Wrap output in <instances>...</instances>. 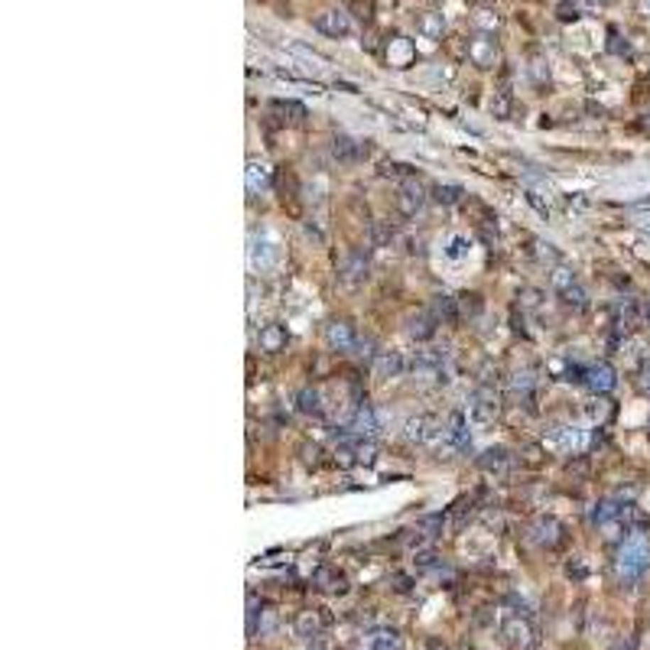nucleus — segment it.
Wrapping results in <instances>:
<instances>
[{"instance_id": "f257e3e1", "label": "nucleus", "mask_w": 650, "mask_h": 650, "mask_svg": "<svg viewBox=\"0 0 650 650\" xmlns=\"http://www.w3.org/2000/svg\"><path fill=\"white\" fill-rule=\"evenodd\" d=\"M650 566V533L644 527H631L624 533L614 556V573L624 585H634Z\"/></svg>"}, {"instance_id": "f03ea898", "label": "nucleus", "mask_w": 650, "mask_h": 650, "mask_svg": "<svg viewBox=\"0 0 650 650\" xmlns=\"http://www.w3.org/2000/svg\"><path fill=\"white\" fill-rule=\"evenodd\" d=\"M543 443L559 455H579V452L589 449V433L575 426V423H566V426H553L543 436Z\"/></svg>"}, {"instance_id": "7ed1b4c3", "label": "nucleus", "mask_w": 650, "mask_h": 650, "mask_svg": "<svg viewBox=\"0 0 650 650\" xmlns=\"http://www.w3.org/2000/svg\"><path fill=\"white\" fill-rule=\"evenodd\" d=\"M403 436L416 445H439V443H449L445 436V423L433 420V416H413V420H406V429Z\"/></svg>"}, {"instance_id": "20e7f679", "label": "nucleus", "mask_w": 650, "mask_h": 650, "mask_svg": "<svg viewBox=\"0 0 650 650\" xmlns=\"http://www.w3.org/2000/svg\"><path fill=\"white\" fill-rule=\"evenodd\" d=\"M276 257H280V251H276V241L270 234H254L251 237V247H247V264H251L254 273H267V270L276 267Z\"/></svg>"}, {"instance_id": "39448f33", "label": "nucleus", "mask_w": 650, "mask_h": 650, "mask_svg": "<svg viewBox=\"0 0 650 650\" xmlns=\"http://www.w3.org/2000/svg\"><path fill=\"white\" fill-rule=\"evenodd\" d=\"M445 374H449V371H445V352H439V348L416 352V358H413L416 381H449Z\"/></svg>"}, {"instance_id": "423d86ee", "label": "nucleus", "mask_w": 650, "mask_h": 650, "mask_svg": "<svg viewBox=\"0 0 650 650\" xmlns=\"http://www.w3.org/2000/svg\"><path fill=\"white\" fill-rule=\"evenodd\" d=\"M582 384L595 394V397H602V394H612L614 384H618V371H614L608 361H595V364H589L585 371H582Z\"/></svg>"}, {"instance_id": "0eeeda50", "label": "nucleus", "mask_w": 650, "mask_h": 650, "mask_svg": "<svg viewBox=\"0 0 650 650\" xmlns=\"http://www.w3.org/2000/svg\"><path fill=\"white\" fill-rule=\"evenodd\" d=\"M501 641H504L511 650H530L536 641L533 624H530L527 618H507L504 624H501Z\"/></svg>"}, {"instance_id": "6e6552de", "label": "nucleus", "mask_w": 650, "mask_h": 650, "mask_svg": "<svg viewBox=\"0 0 650 650\" xmlns=\"http://www.w3.org/2000/svg\"><path fill=\"white\" fill-rule=\"evenodd\" d=\"M472 420H468V413H462V410H452L449 420H445V436H449V445L455 452H468L472 449Z\"/></svg>"}, {"instance_id": "1a4fd4ad", "label": "nucleus", "mask_w": 650, "mask_h": 650, "mask_svg": "<svg viewBox=\"0 0 650 650\" xmlns=\"http://www.w3.org/2000/svg\"><path fill=\"white\" fill-rule=\"evenodd\" d=\"M325 342H329V348H335V352H354L358 332H354V325L348 319H332L329 325H325Z\"/></svg>"}, {"instance_id": "9d476101", "label": "nucleus", "mask_w": 650, "mask_h": 650, "mask_svg": "<svg viewBox=\"0 0 650 650\" xmlns=\"http://www.w3.org/2000/svg\"><path fill=\"white\" fill-rule=\"evenodd\" d=\"M377 429H381V413H377L374 406L367 403H358L354 406V413H352V420H348V433H352V436H374Z\"/></svg>"}, {"instance_id": "9b49d317", "label": "nucleus", "mask_w": 650, "mask_h": 650, "mask_svg": "<svg viewBox=\"0 0 650 650\" xmlns=\"http://www.w3.org/2000/svg\"><path fill=\"white\" fill-rule=\"evenodd\" d=\"M468 59L478 65V69H494L497 62V39L491 33H482L468 43Z\"/></svg>"}, {"instance_id": "f8f14e48", "label": "nucleus", "mask_w": 650, "mask_h": 650, "mask_svg": "<svg viewBox=\"0 0 650 650\" xmlns=\"http://www.w3.org/2000/svg\"><path fill=\"white\" fill-rule=\"evenodd\" d=\"M530 540L543 550H553V546L563 540V524L556 517H536L533 527H530Z\"/></svg>"}, {"instance_id": "ddd939ff", "label": "nucleus", "mask_w": 650, "mask_h": 650, "mask_svg": "<svg viewBox=\"0 0 650 650\" xmlns=\"http://www.w3.org/2000/svg\"><path fill=\"white\" fill-rule=\"evenodd\" d=\"M423 205H426V189H423V183L406 179V183L400 185V192H397V208L406 215V218H413Z\"/></svg>"}, {"instance_id": "4468645a", "label": "nucleus", "mask_w": 650, "mask_h": 650, "mask_svg": "<svg viewBox=\"0 0 650 650\" xmlns=\"http://www.w3.org/2000/svg\"><path fill=\"white\" fill-rule=\"evenodd\" d=\"M315 30L332 39H345L352 33V16L342 13V10H325V13L315 16Z\"/></svg>"}, {"instance_id": "2eb2a0df", "label": "nucleus", "mask_w": 650, "mask_h": 650, "mask_svg": "<svg viewBox=\"0 0 650 650\" xmlns=\"http://www.w3.org/2000/svg\"><path fill=\"white\" fill-rule=\"evenodd\" d=\"M468 420H472L475 429H488L491 423L497 420V400L484 397V394L472 397V403H468Z\"/></svg>"}, {"instance_id": "dca6fc26", "label": "nucleus", "mask_w": 650, "mask_h": 650, "mask_svg": "<svg viewBox=\"0 0 650 650\" xmlns=\"http://www.w3.org/2000/svg\"><path fill=\"white\" fill-rule=\"evenodd\" d=\"M270 179H273V169H270L264 160L251 156V160H247V169H244L247 192H264V189H270Z\"/></svg>"}, {"instance_id": "f3484780", "label": "nucleus", "mask_w": 650, "mask_h": 650, "mask_svg": "<svg viewBox=\"0 0 650 650\" xmlns=\"http://www.w3.org/2000/svg\"><path fill=\"white\" fill-rule=\"evenodd\" d=\"M313 585H315V589H322V592H329V595H342V592L348 589V579H345L342 569L322 566L319 573L313 575Z\"/></svg>"}, {"instance_id": "a211bd4d", "label": "nucleus", "mask_w": 650, "mask_h": 650, "mask_svg": "<svg viewBox=\"0 0 650 650\" xmlns=\"http://www.w3.org/2000/svg\"><path fill=\"white\" fill-rule=\"evenodd\" d=\"M257 345L264 348V352H270V354L283 352V348H286V329L280 325V322H270V325H260V332H257Z\"/></svg>"}, {"instance_id": "6ab92c4d", "label": "nucleus", "mask_w": 650, "mask_h": 650, "mask_svg": "<svg viewBox=\"0 0 650 650\" xmlns=\"http://www.w3.org/2000/svg\"><path fill=\"white\" fill-rule=\"evenodd\" d=\"M436 325H439V319L433 313H416L406 319V335L416 338V342H426V338L436 335Z\"/></svg>"}, {"instance_id": "aec40b11", "label": "nucleus", "mask_w": 650, "mask_h": 650, "mask_svg": "<svg viewBox=\"0 0 650 650\" xmlns=\"http://www.w3.org/2000/svg\"><path fill=\"white\" fill-rule=\"evenodd\" d=\"M406 371V361L400 352H381L374 361V374L381 377V381H390V377H400Z\"/></svg>"}, {"instance_id": "412c9836", "label": "nucleus", "mask_w": 650, "mask_h": 650, "mask_svg": "<svg viewBox=\"0 0 650 650\" xmlns=\"http://www.w3.org/2000/svg\"><path fill=\"white\" fill-rule=\"evenodd\" d=\"M296 634L306 644H313L315 637H325V624H322L319 614L306 612V614H299V621H296Z\"/></svg>"}, {"instance_id": "4be33fe9", "label": "nucleus", "mask_w": 650, "mask_h": 650, "mask_svg": "<svg viewBox=\"0 0 650 650\" xmlns=\"http://www.w3.org/2000/svg\"><path fill=\"white\" fill-rule=\"evenodd\" d=\"M416 30H420L423 39H443L445 33V23H443V13H420V20H416Z\"/></svg>"}, {"instance_id": "5701e85b", "label": "nucleus", "mask_w": 650, "mask_h": 650, "mask_svg": "<svg viewBox=\"0 0 650 650\" xmlns=\"http://www.w3.org/2000/svg\"><path fill=\"white\" fill-rule=\"evenodd\" d=\"M367 650H403V637H400L397 631H390V627H381V631L371 634Z\"/></svg>"}, {"instance_id": "b1692460", "label": "nucleus", "mask_w": 650, "mask_h": 650, "mask_svg": "<svg viewBox=\"0 0 650 650\" xmlns=\"http://www.w3.org/2000/svg\"><path fill=\"white\" fill-rule=\"evenodd\" d=\"M364 153H367V150L358 143V140H352V137H335V156H338L342 163H358Z\"/></svg>"}, {"instance_id": "393cba45", "label": "nucleus", "mask_w": 650, "mask_h": 650, "mask_svg": "<svg viewBox=\"0 0 650 650\" xmlns=\"http://www.w3.org/2000/svg\"><path fill=\"white\" fill-rule=\"evenodd\" d=\"M296 406H299V413L319 416V413H322V397H319V390L303 387V390H299V397H296Z\"/></svg>"}, {"instance_id": "a878e982", "label": "nucleus", "mask_w": 650, "mask_h": 650, "mask_svg": "<svg viewBox=\"0 0 650 650\" xmlns=\"http://www.w3.org/2000/svg\"><path fill=\"white\" fill-rule=\"evenodd\" d=\"M468 251H472V241H468L465 234H449V237H445L443 254H445L449 260H462V257H468Z\"/></svg>"}, {"instance_id": "bb28decb", "label": "nucleus", "mask_w": 650, "mask_h": 650, "mask_svg": "<svg viewBox=\"0 0 650 650\" xmlns=\"http://www.w3.org/2000/svg\"><path fill=\"white\" fill-rule=\"evenodd\" d=\"M342 276L348 280V283H358V280H364V276H367V260L361 257V254H352V257L342 264Z\"/></svg>"}, {"instance_id": "cd10ccee", "label": "nucleus", "mask_w": 650, "mask_h": 650, "mask_svg": "<svg viewBox=\"0 0 650 650\" xmlns=\"http://www.w3.org/2000/svg\"><path fill=\"white\" fill-rule=\"evenodd\" d=\"M429 313L436 315L439 322H455V299L452 296H433V306H429Z\"/></svg>"}, {"instance_id": "c85d7f7f", "label": "nucleus", "mask_w": 650, "mask_h": 650, "mask_svg": "<svg viewBox=\"0 0 650 650\" xmlns=\"http://www.w3.org/2000/svg\"><path fill=\"white\" fill-rule=\"evenodd\" d=\"M462 195H465V189H462V185H452V183L436 185V189H433V199H436L439 205H459Z\"/></svg>"}, {"instance_id": "c756f323", "label": "nucleus", "mask_w": 650, "mask_h": 650, "mask_svg": "<svg viewBox=\"0 0 650 650\" xmlns=\"http://www.w3.org/2000/svg\"><path fill=\"white\" fill-rule=\"evenodd\" d=\"M550 283H553V290L556 293H566V290H573L579 280H575V273L569 267H556L553 270V276H550Z\"/></svg>"}, {"instance_id": "7c9ffc66", "label": "nucleus", "mask_w": 650, "mask_h": 650, "mask_svg": "<svg viewBox=\"0 0 650 650\" xmlns=\"http://www.w3.org/2000/svg\"><path fill=\"white\" fill-rule=\"evenodd\" d=\"M478 465H482L484 472H501V468L507 465V452L504 449H488L482 459H478Z\"/></svg>"}, {"instance_id": "2f4dec72", "label": "nucleus", "mask_w": 650, "mask_h": 650, "mask_svg": "<svg viewBox=\"0 0 650 650\" xmlns=\"http://www.w3.org/2000/svg\"><path fill=\"white\" fill-rule=\"evenodd\" d=\"M273 111L283 114V121H303L306 117V107L296 104V101H273Z\"/></svg>"}, {"instance_id": "473e14b6", "label": "nucleus", "mask_w": 650, "mask_h": 650, "mask_svg": "<svg viewBox=\"0 0 650 650\" xmlns=\"http://www.w3.org/2000/svg\"><path fill=\"white\" fill-rule=\"evenodd\" d=\"M559 299H563V306H566V309H575V313H582V309L589 306V303H585V290H582L579 283H575L573 290L559 293Z\"/></svg>"}, {"instance_id": "72a5a7b5", "label": "nucleus", "mask_w": 650, "mask_h": 650, "mask_svg": "<svg viewBox=\"0 0 650 650\" xmlns=\"http://www.w3.org/2000/svg\"><path fill=\"white\" fill-rule=\"evenodd\" d=\"M491 114L501 117V121H507V117H511V94L497 92L494 98H491Z\"/></svg>"}, {"instance_id": "f704fd0d", "label": "nucleus", "mask_w": 650, "mask_h": 650, "mask_svg": "<svg viewBox=\"0 0 650 650\" xmlns=\"http://www.w3.org/2000/svg\"><path fill=\"white\" fill-rule=\"evenodd\" d=\"M257 614H260V605H257V595H247V637H257Z\"/></svg>"}, {"instance_id": "c9c22d12", "label": "nucleus", "mask_w": 650, "mask_h": 650, "mask_svg": "<svg viewBox=\"0 0 650 650\" xmlns=\"http://www.w3.org/2000/svg\"><path fill=\"white\" fill-rule=\"evenodd\" d=\"M352 13L361 23H371L374 20V0H352Z\"/></svg>"}, {"instance_id": "e433bc0d", "label": "nucleus", "mask_w": 650, "mask_h": 650, "mask_svg": "<svg viewBox=\"0 0 650 650\" xmlns=\"http://www.w3.org/2000/svg\"><path fill=\"white\" fill-rule=\"evenodd\" d=\"M475 26L484 30V33H494L497 30V13L494 10H478V13H475Z\"/></svg>"}, {"instance_id": "4c0bfd02", "label": "nucleus", "mask_w": 650, "mask_h": 650, "mask_svg": "<svg viewBox=\"0 0 650 650\" xmlns=\"http://www.w3.org/2000/svg\"><path fill=\"white\" fill-rule=\"evenodd\" d=\"M390 53H397V65H406L410 62V43L397 39V43H390Z\"/></svg>"}, {"instance_id": "58836bf2", "label": "nucleus", "mask_w": 650, "mask_h": 650, "mask_svg": "<svg viewBox=\"0 0 650 650\" xmlns=\"http://www.w3.org/2000/svg\"><path fill=\"white\" fill-rule=\"evenodd\" d=\"M585 416H589V420H605V416H608V406H605V400H592V403L585 406Z\"/></svg>"}, {"instance_id": "ea45409f", "label": "nucleus", "mask_w": 650, "mask_h": 650, "mask_svg": "<svg viewBox=\"0 0 650 650\" xmlns=\"http://www.w3.org/2000/svg\"><path fill=\"white\" fill-rule=\"evenodd\" d=\"M608 39H612V43H608V49H612V53L614 55H627V43H621V36H618V33H608Z\"/></svg>"}, {"instance_id": "a19ab883", "label": "nucleus", "mask_w": 650, "mask_h": 650, "mask_svg": "<svg viewBox=\"0 0 650 650\" xmlns=\"http://www.w3.org/2000/svg\"><path fill=\"white\" fill-rule=\"evenodd\" d=\"M637 387H641V394H647L650 397V364L641 367V374H637Z\"/></svg>"}, {"instance_id": "79ce46f5", "label": "nucleus", "mask_w": 650, "mask_h": 650, "mask_svg": "<svg viewBox=\"0 0 650 650\" xmlns=\"http://www.w3.org/2000/svg\"><path fill=\"white\" fill-rule=\"evenodd\" d=\"M641 322L650 325V303H641Z\"/></svg>"}, {"instance_id": "37998d69", "label": "nucleus", "mask_w": 650, "mask_h": 650, "mask_svg": "<svg viewBox=\"0 0 650 650\" xmlns=\"http://www.w3.org/2000/svg\"><path fill=\"white\" fill-rule=\"evenodd\" d=\"M644 10H647V13H650V0H644Z\"/></svg>"}]
</instances>
